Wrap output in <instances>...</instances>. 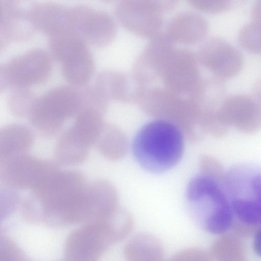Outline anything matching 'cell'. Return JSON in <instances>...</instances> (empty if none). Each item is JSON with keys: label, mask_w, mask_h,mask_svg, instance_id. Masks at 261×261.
Instances as JSON below:
<instances>
[{"label": "cell", "mask_w": 261, "mask_h": 261, "mask_svg": "<svg viewBox=\"0 0 261 261\" xmlns=\"http://www.w3.org/2000/svg\"><path fill=\"white\" fill-rule=\"evenodd\" d=\"M34 28L27 13L17 1L0 0V48L14 41L27 40Z\"/></svg>", "instance_id": "cell-12"}, {"label": "cell", "mask_w": 261, "mask_h": 261, "mask_svg": "<svg viewBox=\"0 0 261 261\" xmlns=\"http://www.w3.org/2000/svg\"><path fill=\"white\" fill-rule=\"evenodd\" d=\"M167 261H213L212 256L205 251L198 248L181 250Z\"/></svg>", "instance_id": "cell-27"}, {"label": "cell", "mask_w": 261, "mask_h": 261, "mask_svg": "<svg viewBox=\"0 0 261 261\" xmlns=\"http://www.w3.org/2000/svg\"><path fill=\"white\" fill-rule=\"evenodd\" d=\"M197 5L201 10L216 13L228 10L231 3L228 0H208L199 1Z\"/></svg>", "instance_id": "cell-28"}, {"label": "cell", "mask_w": 261, "mask_h": 261, "mask_svg": "<svg viewBox=\"0 0 261 261\" xmlns=\"http://www.w3.org/2000/svg\"><path fill=\"white\" fill-rule=\"evenodd\" d=\"M186 202L191 216L207 232L223 234L232 227L234 217L224 182L199 173L187 185Z\"/></svg>", "instance_id": "cell-5"}, {"label": "cell", "mask_w": 261, "mask_h": 261, "mask_svg": "<svg viewBox=\"0 0 261 261\" xmlns=\"http://www.w3.org/2000/svg\"><path fill=\"white\" fill-rule=\"evenodd\" d=\"M85 176L74 170L51 171L21 201L26 221L52 227H64L93 220L95 212Z\"/></svg>", "instance_id": "cell-1"}, {"label": "cell", "mask_w": 261, "mask_h": 261, "mask_svg": "<svg viewBox=\"0 0 261 261\" xmlns=\"http://www.w3.org/2000/svg\"><path fill=\"white\" fill-rule=\"evenodd\" d=\"M69 28L79 35L86 43L103 47L113 39L115 25L106 12L85 5L69 8Z\"/></svg>", "instance_id": "cell-8"}, {"label": "cell", "mask_w": 261, "mask_h": 261, "mask_svg": "<svg viewBox=\"0 0 261 261\" xmlns=\"http://www.w3.org/2000/svg\"><path fill=\"white\" fill-rule=\"evenodd\" d=\"M199 59L212 71L214 77L222 81L238 74L244 64L240 51L230 42L220 37L211 38L203 44Z\"/></svg>", "instance_id": "cell-10"}, {"label": "cell", "mask_w": 261, "mask_h": 261, "mask_svg": "<svg viewBox=\"0 0 261 261\" xmlns=\"http://www.w3.org/2000/svg\"><path fill=\"white\" fill-rule=\"evenodd\" d=\"M80 106L79 89L60 85L37 97L28 118L40 135L51 138L60 133L66 120L75 116Z\"/></svg>", "instance_id": "cell-6"}, {"label": "cell", "mask_w": 261, "mask_h": 261, "mask_svg": "<svg viewBox=\"0 0 261 261\" xmlns=\"http://www.w3.org/2000/svg\"><path fill=\"white\" fill-rule=\"evenodd\" d=\"M250 15L251 20L261 25V0L255 2L252 5Z\"/></svg>", "instance_id": "cell-29"}, {"label": "cell", "mask_w": 261, "mask_h": 261, "mask_svg": "<svg viewBox=\"0 0 261 261\" xmlns=\"http://www.w3.org/2000/svg\"><path fill=\"white\" fill-rule=\"evenodd\" d=\"M105 113L95 108L84 107L81 108L74 117L73 126L91 146L95 144L105 124Z\"/></svg>", "instance_id": "cell-20"}, {"label": "cell", "mask_w": 261, "mask_h": 261, "mask_svg": "<svg viewBox=\"0 0 261 261\" xmlns=\"http://www.w3.org/2000/svg\"><path fill=\"white\" fill-rule=\"evenodd\" d=\"M253 93L256 99L261 103V77L255 82L253 87Z\"/></svg>", "instance_id": "cell-31"}, {"label": "cell", "mask_w": 261, "mask_h": 261, "mask_svg": "<svg viewBox=\"0 0 261 261\" xmlns=\"http://www.w3.org/2000/svg\"><path fill=\"white\" fill-rule=\"evenodd\" d=\"M199 173L224 181L226 170L217 158L210 155H202L199 160Z\"/></svg>", "instance_id": "cell-26"}, {"label": "cell", "mask_w": 261, "mask_h": 261, "mask_svg": "<svg viewBox=\"0 0 261 261\" xmlns=\"http://www.w3.org/2000/svg\"><path fill=\"white\" fill-rule=\"evenodd\" d=\"M95 64L93 56L87 47L62 63L64 78L73 85L81 86L92 77Z\"/></svg>", "instance_id": "cell-17"}, {"label": "cell", "mask_w": 261, "mask_h": 261, "mask_svg": "<svg viewBox=\"0 0 261 261\" xmlns=\"http://www.w3.org/2000/svg\"><path fill=\"white\" fill-rule=\"evenodd\" d=\"M221 110L230 127L247 134L261 129V103L250 95H227L221 105Z\"/></svg>", "instance_id": "cell-11"}, {"label": "cell", "mask_w": 261, "mask_h": 261, "mask_svg": "<svg viewBox=\"0 0 261 261\" xmlns=\"http://www.w3.org/2000/svg\"><path fill=\"white\" fill-rule=\"evenodd\" d=\"M48 37L51 54L56 60L61 63L87 47L86 42L70 30L61 31Z\"/></svg>", "instance_id": "cell-19"}, {"label": "cell", "mask_w": 261, "mask_h": 261, "mask_svg": "<svg viewBox=\"0 0 261 261\" xmlns=\"http://www.w3.org/2000/svg\"><path fill=\"white\" fill-rule=\"evenodd\" d=\"M212 256L216 261H243L246 260L244 246L236 235L225 234L212 246Z\"/></svg>", "instance_id": "cell-21"}, {"label": "cell", "mask_w": 261, "mask_h": 261, "mask_svg": "<svg viewBox=\"0 0 261 261\" xmlns=\"http://www.w3.org/2000/svg\"><path fill=\"white\" fill-rule=\"evenodd\" d=\"M240 45L254 54L261 53V25L251 20L244 24L238 34Z\"/></svg>", "instance_id": "cell-24"}, {"label": "cell", "mask_w": 261, "mask_h": 261, "mask_svg": "<svg viewBox=\"0 0 261 261\" xmlns=\"http://www.w3.org/2000/svg\"><path fill=\"white\" fill-rule=\"evenodd\" d=\"M126 261H163L164 251L160 241L148 233L132 238L124 249Z\"/></svg>", "instance_id": "cell-16"}, {"label": "cell", "mask_w": 261, "mask_h": 261, "mask_svg": "<svg viewBox=\"0 0 261 261\" xmlns=\"http://www.w3.org/2000/svg\"><path fill=\"white\" fill-rule=\"evenodd\" d=\"M69 7L55 2H35L27 9V13L34 29L49 36L61 31L70 30Z\"/></svg>", "instance_id": "cell-13"}, {"label": "cell", "mask_w": 261, "mask_h": 261, "mask_svg": "<svg viewBox=\"0 0 261 261\" xmlns=\"http://www.w3.org/2000/svg\"><path fill=\"white\" fill-rule=\"evenodd\" d=\"M94 144L99 153L110 161L121 159L127 149V141L124 133L109 124L105 123Z\"/></svg>", "instance_id": "cell-18"}, {"label": "cell", "mask_w": 261, "mask_h": 261, "mask_svg": "<svg viewBox=\"0 0 261 261\" xmlns=\"http://www.w3.org/2000/svg\"><path fill=\"white\" fill-rule=\"evenodd\" d=\"M253 247L255 253L261 257V227L253 234Z\"/></svg>", "instance_id": "cell-30"}, {"label": "cell", "mask_w": 261, "mask_h": 261, "mask_svg": "<svg viewBox=\"0 0 261 261\" xmlns=\"http://www.w3.org/2000/svg\"><path fill=\"white\" fill-rule=\"evenodd\" d=\"M132 227L130 218L117 211L109 218L82 224L66 240L64 261H98L111 245L124 239Z\"/></svg>", "instance_id": "cell-4"}, {"label": "cell", "mask_w": 261, "mask_h": 261, "mask_svg": "<svg viewBox=\"0 0 261 261\" xmlns=\"http://www.w3.org/2000/svg\"><path fill=\"white\" fill-rule=\"evenodd\" d=\"M52 67L48 53L41 48H33L13 57L0 65V90L28 88L44 82Z\"/></svg>", "instance_id": "cell-7"}, {"label": "cell", "mask_w": 261, "mask_h": 261, "mask_svg": "<svg viewBox=\"0 0 261 261\" xmlns=\"http://www.w3.org/2000/svg\"><path fill=\"white\" fill-rule=\"evenodd\" d=\"M34 135L27 126L20 124L5 125L0 130V163L13 156L29 153Z\"/></svg>", "instance_id": "cell-15"}, {"label": "cell", "mask_w": 261, "mask_h": 261, "mask_svg": "<svg viewBox=\"0 0 261 261\" xmlns=\"http://www.w3.org/2000/svg\"><path fill=\"white\" fill-rule=\"evenodd\" d=\"M121 75L114 71L100 72L95 82V89L106 100L122 98V78Z\"/></svg>", "instance_id": "cell-22"}, {"label": "cell", "mask_w": 261, "mask_h": 261, "mask_svg": "<svg viewBox=\"0 0 261 261\" xmlns=\"http://www.w3.org/2000/svg\"><path fill=\"white\" fill-rule=\"evenodd\" d=\"M91 146L71 126L61 134L57 140L55 148L56 162L63 166L81 164L88 158Z\"/></svg>", "instance_id": "cell-14"}, {"label": "cell", "mask_w": 261, "mask_h": 261, "mask_svg": "<svg viewBox=\"0 0 261 261\" xmlns=\"http://www.w3.org/2000/svg\"><path fill=\"white\" fill-rule=\"evenodd\" d=\"M37 96L28 88H17L9 94L7 103L9 110L14 116L28 117Z\"/></svg>", "instance_id": "cell-23"}, {"label": "cell", "mask_w": 261, "mask_h": 261, "mask_svg": "<svg viewBox=\"0 0 261 261\" xmlns=\"http://www.w3.org/2000/svg\"><path fill=\"white\" fill-rule=\"evenodd\" d=\"M224 186L233 217V228L243 237L261 227V167L239 163L226 170Z\"/></svg>", "instance_id": "cell-3"}, {"label": "cell", "mask_w": 261, "mask_h": 261, "mask_svg": "<svg viewBox=\"0 0 261 261\" xmlns=\"http://www.w3.org/2000/svg\"><path fill=\"white\" fill-rule=\"evenodd\" d=\"M17 191L6 185H1L0 210L2 219L10 216L20 206L21 201Z\"/></svg>", "instance_id": "cell-25"}, {"label": "cell", "mask_w": 261, "mask_h": 261, "mask_svg": "<svg viewBox=\"0 0 261 261\" xmlns=\"http://www.w3.org/2000/svg\"><path fill=\"white\" fill-rule=\"evenodd\" d=\"M58 167L56 162L23 153L0 163V181L1 184L16 190H31L49 172Z\"/></svg>", "instance_id": "cell-9"}, {"label": "cell", "mask_w": 261, "mask_h": 261, "mask_svg": "<svg viewBox=\"0 0 261 261\" xmlns=\"http://www.w3.org/2000/svg\"><path fill=\"white\" fill-rule=\"evenodd\" d=\"M184 134L173 122L162 119L151 121L136 134L132 151L138 164L152 173L171 169L180 161L184 150Z\"/></svg>", "instance_id": "cell-2"}]
</instances>
